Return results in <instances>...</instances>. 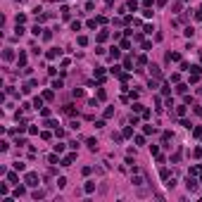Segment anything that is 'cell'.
<instances>
[{
    "label": "cell",
    "mask_w": 202,
    "mask_h": 202,
    "mask_svg": "<svg viewBox=\"0 0 202 202\" xmlns=\"http://www.w3.org/2000/svg\"><path fill=\"white\" fill-rule=\"evenodd\" d=\"M24 183L29 185V188H36V185H38V174H33V171H31V174H26Z\"/></svg>",
    "instance_id": "6da1fadb"
},
{
    "label": "cell",
    "mask_w": 202,
    "mask_h": 202,
    "mask_svg": "<svg viewBox=\"0 0 202 202\" xmlns=\"http://www.w3.org/2000/svg\"><path fill=\"white\" fill-rule=\"evenodd\" d=\"M185 188H188L190 193H195V190H197V181H195L193 176H188V178H185Z\"/></svg>",
    "instance_id": "7a4b0ae2"
},
{
    "label": "cell",
    "mask_w": 202,
    "mask_h": 202,
    "mask_svg": "<svg viewBox=\"0 0 202 202\" xmlns=\"http://www.w3.org/2000/svg\"><path fill=\"white\" fill-rule=\"evenodd\" d=\"M166 62H181V55L178 52H166Z\"/></svg>",
    "instance_id": "3957f363"
},
{
    "label": "cell",
    "mask_w": 202,
    "mask_h": 202,
    "mask_svg": "<svg viewBox=\"0 0 202 202\" xmlns=\"http://www.w3.org/2000/svg\"><path fill=\"white\" fill-rule=\"evenodd\" d=\"M74 159H76V154H74V152H69V154H67V157L62 159V166H69V164H71Z\"/></svg>",
    "instance_id": "277c9868"
},
{
    "label": "cell",
    "mask_w": 202,
    "mask_h": 202,
    "mask_svg": "<svg viewBox=\"0 0 202 202\" xmlns=\"http://www.w3.org/2000/svg\"><path fill=\"white\" fill-rule=\"evenodd\" d=\"M26 188H29V185H19V183H17V190H15V197H22V195H26Z\"/></svg>",
    "instance_id": "5b68a950"
},
{
    "label": "cell",
    "mask_w": 202,
    "mask_h": 202,
    "mask_svg": "<svg viewBox=\"0 0 202 202\" xmlns=\"http://www.w3.org/2000/svg\"><path fill=\"white\" fill-rule=\"evenodd\" d=\"M95 76L100 79V83L105 81V67H95Z\"/></svg>",
    "instance_id": "8992f818"
},
{
    "label": "cell",
    "mask_w": 202,
    "mask_h": 202,
    "mask_svg": "<svg viewBox=\"0 0 202 202\" xmlns=\"http://www.w3.org/2000/svg\"><path fill=\"white\" fill-rule=\"evenodd\" d=\"M185 112H188V105H185V102L176 107V114H178V117H185Z\"/></svg>",
    "instance_id": "52a82bcc"
},
{
    "label": "cell",
    "mask_w": 202,
    "mask_h": 202,
    "mask_svg": "<svg viewBox=\"0 0 202 202\" xmlns=\"http://www.w3.org/2000/svg\"><path fill=\"white\" fill-rule=\"evenodd\" d=\"M83 190H86V193H93V190H95V181H86Z\"/></svg>",
    "instance_id": "ba28073f"
},
{
    "label": "cell",
    "mask_w": 202,
    "mask_h": 202,
    "mask_svg": "<svg viewBox=\"0 0 202 202\" xmlns=\"http://www.w3.org/2000/svg\"><path fill=\"white\" fill-rule=\"evenodd\" d=\"M150 71H152V76H154V79H159V76H162V71H159V67H157V64H150Z\"/></svg>",
    "instance_id": "9c48e42d"
},
{
    "label": "cell",
    "mask_w": 202,
    "mask_h": 202,
    "mask_svg": "<svg viewBox=\"0 0 202 202\" xmlns=\"http://www.w3.org/2000/svg\"><path fill=\"white\" fill-rule=\"evenodd\" d=\"M17 64H19V67H26V52H19V57H17Z\"/></svg>",
    "instance_id": "30bf717a"
},
{
    "label": "cell",
    "mask_w": 202,
    "mask_h": 202,
    "mask_svg": "<svg viewBox=\"0 0 202 202\" xmlns=\"http://www.w3.org/2000/svg\"><path fill=\"white\" fill-rule=\"evenodd\" d=\"M59 52H62V50H57V48L48 50V59H55V57H59Z\"/></svg>",
    "instance_id": "8fae6325"
},
{
    "label": "cell",
    "mask_w": 202,
    "mask_h": 202,
    "mask_svg": "<svg viewBox=\"0 0 202 202\" xmlns=\"http://www.w3.org/2000/svg\"><path fill=\"white\" fill-rule=\"evenodd\" d=\"M119 55H121L119 48H112V50H110V59H112V62H114V59H119Z\"/></svg>",
    "instance_id": "7c38bea8"
},
{
    "label": "cell",
    "mask_w": 202,
    "mask_h": 202,
    "mask_svg": "<svg viewBox=\"0 0 202 202\" xmlns=\"http://www.w3.org/2000/svg\"><path fill=\"white\" fill-rule=\"evenodd\" d=\"M86 145H88L90 150H98V140L95 138H88V140H86Z\"/></svg>",
    "instance_id": "4fadbf2b"
},
{
    "label": "cell",
    "mask_w": 202,
    "mask_h": 202,
    "mask_svg": "<svg viewBox=\"0 0 202 202\" xmlns=\"http://www.w3.org/2000/svg\"><path fill=\"white\" fill-rule=\"evenodd\" d=\"M176 93H181V95H185V93H188V86H185V83H178V86H176Z\"/></svg>",
    "instance_id": "5bb4252c"
},
{
    "label": "cell",
    "mask_w": 202,
    "mask_h": 202,
    "mask_svg": "<svg viewBox=\"0 0 202 202\" xmlns=\"http://www.w3.org/2000/svg\"><path fill=\"white\" fill-rule=\"evenodd\" d=\"M31 33H33V36L38 38V36H43V29H40V26L36 24V26H33V29H31Z\"/></svg>",
    "instance_id": "9a60e30c"
},
{
    "label": "cell",
    "mask_w": 202,
    "mask_h": 202,
    "mask_svg": "<svg viewBox=\"0 0 202 202\" xmlns=\"http://www.w3.org/2000/svg\"><path fill=\"white\" fill-rule=\"evenodd\" d=\"M126 10H133V12H136V10H138V3H136V0H129V5H126Z\"/></svg>",
    "instance_id": "2e32d148"
},
{
    "label": "cell",
    "mask_w": 202,
    "mask_h": 202,
    "mask_svg": "<svg viewBox=\"0 0 202 202\" xmlns=\"http://www.w3.org/2000/svg\"><path fill=\"white\" fill-rule=\"evenodd\" d=\"M107 36H110L107 31H100V33H98V43H102V40H107Z\"/></svg>",
    "instance_id": "e0dca14e"
},
{
    "label": "cell",
    "mask_w": 202,
    "mask_h": 202,
    "mask_svg": "<svg viewBox=\"0 0 202 202\" xmlns=\"http://www.w3.org/2000/svg\"><path fill=\"white\" fill-rule=\"evenodd\" d=\"M3 57H5V59H7V62H10V59H15V52H12V50L7 48V50H5V55H3Z\"/></svg>",
    "instance_id": "ac0fdd59"
},
{
    "label": "cell",
    "mask_w": 202,
    "mask_h": 202,
    "mask_svg": "<svg viewBox=\"0 0 202 202\" xmlns=\"http://www.w3.org/2000/svg\"><path fill=\"white\" fill-rule=\"evenodd\" d=\"M131 67H133V57H126L124 59V69H131Z\"/></svg>",
    "instance_id": "d6986e66"
},
{
    "label": "cell",
    "mask_w": 202,
    "mask_h": 202,
    "mask_svg": "<svg viewBox=\"0 0 202 202\" xmlns=\"http://www.w3.org/2000/svg\"><path fill=\"white\" fill-rule=\"evenodd\" d=\"M52 147H55V152H57V154H62V152H64V143H57V145H52Z\"/></svg>",
    "instance_id": "ffe728a7"
},
{
    "label": "cell",
    "mask_w": 202,
    "mask_h": 202,
    "mask_svg": "<svg viewBox=\"0 0 202 202\" xmlns=\"http://www.w3.org/2000/svg\"><path fill=\"white\" fill-rule=\"evenodd\" d=\"M129 48H131V40L124 38V40H121V50H129Z\"/></svg>",
    "instance_id": "44dd1931"
},
{
    "label": "cell",
    "mask_w": 202,
    "mask_h": 202,
    "mask_svg": "<svg viewBox=\"0 0 202 202\" xmlns=\"http://www.w3.org/2000/svg\"><path fill=\"white\" fill-rule=\"evenodd\" d=\"M33 107H36V110H40V107H43V98H36V100H33Z\"/></svg>",
    "instance_id": "7402d4cb"
},
{
    "label": "cell",
    "mask_w": 202,
    "mask_h": 202,
    "mask_svg": "<svg viewBox=\"0 0 202 202\" xmlns=\"http://www.w3.org/2000/svg\"><path fill=\"white\" fill-rule=\"evenodd\" d=\"M26 166H24V162H15V171H24Z\"/></svg>",
    "instance_id": "603a6c76"
},
{
    "label": "cell",
    "mask_w": 202,
    "mask_h": 202,
    "mask_svg": "<svg viewBox=\"0 0 202 202\" xmlns=\"http://www.w3.org/2000/svg\"><path fill=\"white\" fill-rule=\"evenodd\" d=\"M76 43H79V45H88V38H86V36H79Z\"/></svg>",
    "instance_id": "cb8c5ba5"
},
{
    "label": "cell",
    "mask_w": 202,
    "mask_h": 202,
    "mask_svg": "<svg viewBox=\"0 0 202 202\" xmlns=\"http://www.w3.org/2000/svg\"><path fill=\"white\" fill-rule=\"evenodd\" d=\"M121 136H124V138H131V136H133V129H131V126H129V129H124V133H121Z\"/></svg>",
    "instance_id": "d4e9b609"
},
{
    "label": "cell",
    "mask_w": 202,
    "mask_h": 202,
    "mask_svg": "<svg viewBox=\"0 0 202 202\" xmlns=\"http://www.w3.org/2000/svg\"><path fill=\"white\" fill-rule=\"evenodd\" d=\"M7 181H10V183H17L19 176H17V174H7Z\"/></svg>",
    "instance_id": "484cf974"
},
{
    "label": "cell",
    "mask_w": 202,
    "mask_h": 202,
    "mask_svg": "<svg viewBox=\"0 0 202 202\" xmlns=\"http://www.w3.org/2000/svg\"><path fill=\"white\" fill-rule=\"evenodd\" d=\"M15 22H17V24H24V22H26V15H17Z\"/></svg>",
    "instance_id": "4316f807"
},
{
    "label": "cell",
    "mask_w": 202,
    "mask_h": 202,
    "mask_svg": "<svg viewBox=\"0 0 202 202\" xmlns=\"http://www.w3.org/2000/svg\"><path fill=\"white\" fill-rule=\"evenodd\" d=\"M62 86H64V83H62V79H57V81H52V88H55V90H57V88H62Z\"/></svg>",
    "instance_id": "83f0119b"
},
{
    "label": "cell",
    "mask_w": 202,
    "mask_h": 202,
    "mask_svg": "<svg viewBox=\"0 0 202 202\" xmlns=\"http://www.w3.org/2000/svg\"><path fill=\"white\" fill-rule=\"evenodd\" d=\"M143 110H145V107L140 105V102H133V112H143Z\"/></svg>",
    "instance_id": "f1b7e54d"
},
{
    "label": "cell",
    "mask_w": 202,
    "mask_h": 202,
    "mask_svg": "<svg viewBox=\"0 0 202 202\" xmlns=\"http://www.w3.org/2000/svg\"><path fill=\"white\" fill-rule=\"evenodd\" d=\"M195 174H200V166H190V171H188V176H195Z\"/></svg>",
    "instance_id": "f546056e"
},
{
    "label": "cell",
    "mask_w": 202,
    "mask_h": 202,
    "mask_svg": "<svg viewBox=\"0 0 202 202\" xmlns=\"http://www.w3.org/2000/svg\"><path fill=\"white\" fill-rule=\"evenodd\" d=\"M98 24H100V22H98V19H90V22H88V24H86V26H88V29H95V26H98Z\"/></svg>",
    "instance_id": "4dcf8cb0"
},
{
    "label": "cell",
    "mask_w": 202,
    "mask_h": 202,
    "mask_svg": "<svg viewBox=\"0 0 202 202\" xmlns=\"http://www.w3.org/2000/svg\"><path fill=\"white\" fill-rule=\"evenodd\" d=\"M110 117H114V110H112V107H107V110H105V119H110Z\"/></svg>",
    "instance_id": "1f68e13d"
},
{
    "label": "cell",
    "mask_w": 202,
    "mask_h": 202,
    "mask_svg": "<svg viewBox=\"0 0 202 202\" xmlns=\"http://www.w3.org/2000/svg\"><path fill=\"white\" fill-rule=\"evenodd\" d=\"M40 197H45L43 190H36V193H33V200H40Z\"/></svg>",
    "instance_id": "d6a6232c"
},
{
    "label": "cell",
    "mask_w": 202,
    "mask_h": 202,
    "mask_svg": "<svg viewBox=\"0 0 202 202\" xmlns=\"http://www.w3.org/2000/svg\"><path fill=\"white\" fill-rule=\"evenodd\" d=\"M143 133H147V136H150V133H154V126H143Z\"/></svg>",
    "instance_id": "836d02e7"
},
{
    "label": "cell",
    "mask_w": 202,
    "mask_h": 202,
    "mask_svg": "<svg viewBox=\"0 0 202 202\" xmlns=\"http://www.w3.org/2000/svg\"><path fill=\"white\" fill-rule=\"evenodd\" d=\"M64 112H67V114H76V110H74V105H67V107H64Z\"/></svg>",
    "instance_id": "e575fe53"
},
{
    "label": "cell",
    "mask_w": 202,
    "mask_h": 202,
    "mask_svg": "<svg viewBox=\"0 0 202 202\" xmlns=\"http://www.w3.org/2000/svg\"><path fill=\"white\" fill-rule=\"evenodd\" d=\"M71 31H81V22H71Z\"/></svg>",
    "instance_id": "d590c367"
},
{
    "label": "cell",
    "mask_w": 202,
    "mask_h": 202,
    "mask_svg": "<svg viewBox=\"0 0 202 202\" xmlns=\"http://www.w3.org/2000/svg\"><path fill=\"white\" fill-rule=\"evenodd\" d=\"M145 64H147V57H145V55L138 57V67H145Z\"/></svg>",
    "instance_id": "8d00e7d4"
},
{
    "label": "cell",
    "mask_w": 202,
    "mask_h": 202,
    "mask_svg": "<svg viewBox=\"0 0 202 202\" xmlns=\"http://www.w3.org/2000/svg\"><path fill=\"white\" fill-rule=\"evenodd\" d=\"M40 114H43V117L48 119V117H50V110H48V107H40Z\"/></svg>",
    "instance_id": "74e56055"
},
{
    "label": "cell",
    "mask_w": 202,
    "mask_h": 202,
    "mask_svg": "<svg viewBox=\"0 0 202 202\" xmlns=\"http://www.w3.org/2000/svg\"><path fill=\"white\" fill-rule=\"evenodd\" d=\"M181 126H183V129H190V121H188V119H183V117H181Z\"/></svg>",
    "instance_id": "f35d334b"
},
{
    "label": "cell",
    "mask_w": 202,
    "mask_h": 202,
    "mask_svg": "<svg viewBox=\"0 0 202 202\" xmlns=\"http://www.w3.org/2000/svg\"><path fill=\"white\" fill-rule=\"evenodd\" d=\"M74 98H83V90H81V88H74Z\"/></svg>",
    "instance_id": "ab89813d"
},
{
    "label": "cell",
    "mask_w": 202,
    "mask_h": 202,
    "mask_svg": "<svg viewBox=\"0 0 202 202\" xmlns=\"http://www.w3.org/2000/svg\"><path fill=\"white\" fill-rule=\"evenodd\" d=\"M178 79H181L178 74H171V76H169V81H171V83H178Z\"/></svg>",
    "instance_id": "60d3db41"
},
{
    "label": "cell",
    "mask_w": 202,
    "mask_h": 202,
    "mask_svg": "<svg viewBox=\"0 0 202 202\" xmlns=\"http://www.w3.org/2000/svg\"><path fill=\"white\" fill-rule=\"evenodd\" d=\"M150 152L154 154V157H157V154H159V147H157V145H150Z\"/></svg>",
    "instance_id": "b9f144b4"
},
{
    "label": "cell",
    "mask_w": 202,
    "mask_h": 202,
    "mask_svg": "<svg viewBox=\"0 0 202 202\" xmlns=\"http://www.w3.org/2000/svg\"><path fill=\"white\" fill-rule=\"evenodd\" d=\"M105 98H107V93H105L102 88H100V90H98V100H105Z\"/></svg>",
    "instance_id": "7bdbcfd3"
},
{
    "label": "cell",
    "mask_w": 202,
    "mask_h": 202,
    "mask_svg": "<svg viewBox=\"0 0 202 202\" xmlns=\"http://www.w3.org/2000/svg\"><path fill=\"white\" fill-rule=\"evenodd\" d=\"M136 145H145V138L143 136H136Z\"/></svg>",
    "instance_id": "ee69618b"
},
{
    "label": "cell",
    "mask_w": 202,
    "mask_h": 202,
    "mask_svg": "<svg viewBox=\"0 0 202 202\" xmlns=\"http://www.w3.org/2000/svg\"><path fill=\"white\" fill-rule=\"evenodd\" d=\"M193 154H195V157H202V147H195V150H193Z\"/></svg>",
    "instance_id": "f6af8a7d"
},
{
    "label": "cell",
    "mask_w": 202,
    "mask_h": 202,
    "mask_svg": "<svg viewBox=\"0 0 202 202\" xmlns=\"http://www.w3.org/2000/svg\"><path fill=\"white\" fill-rule=\"evenodd\" d=\"M193 133H195L197 138H202V129H200V126H197V129H193Z\"/></svg>",
    "instance_id": "bcb514c9"
},
{
    "label": "cell",
    "mask_w": 202,
    "mask_h": 202,
    "mask_svg": "<svg viewBox=\"0 0 202 202\" xmlns=\"http://www.w3.org/2000/svg\"><path fill=\"white\" fill-rule=\"evenodd\" d=\"M195 19H202V7H200L197 12H195Z\"/></svg>",
    "instance_id": "7dc6e473"
},
{
    "label": "cell",
    "mask_w": 202,
    "mask_h": 202,
    "mask_svg": "<svg viewBox=\"0 0 202 202\" xmlns=\"http://www.w3.org/2000/svg\"><path fill=\"white\" fill-rule=\"evenodd\" d=\"M157 5H159V7H162V5H166V0H157Z\"/></svg>",
    "instance_id": "c3c4849f"
},
{
    "label": "cell",
    "mask_w": 202,
    "mask_h": 202,
    "mask_svg": "<svg viewBox=\"0 0 202 202\" xmlns=\"http://www.w3.org/2000/svg\"><path fill=\"white\" fill-rule=\"evenodd\" d=\"M105 3H107V5H112V3H114V0H105Z\"/></svg>",
    "instance_id": "681fc988"
},
{
    "label": "cell",
    "mask_w": 202,
    "mask_h": 202,
    "mask_svg": "<svg viewBox=\"0 0 202 202\" xmlns=\"http://www.w3.org/2000/svg\"><path fill=\"white\" fill-rule=\"evenodd\" d=\"M183 3H185V0H183Z\"/></svg>",
    "instance_id": "f907efd6"
}]
</instances>
